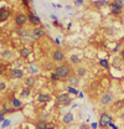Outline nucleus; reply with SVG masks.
<instances>
[{"mask_svg": "<svg viewBox=\"0 0 124 129\" xmlns=\"http://www.w3.org/2000/svg\"><path fill=\"white\" fill-rule=\"evenodd\" d=\"M53 72H56L57 75H58V77L61 78V80H68V77L73 73V71H72V68L68 66L67 63H61V64H57V66H55V68H53Z\"/></svg>", "mask_w": 124, "mask_h": 129, "instance_id": "nucleus-1", "label": "nucleus"}, {"mask_svg": "<svg viewBox=\"0 0 124 129\" xmlns=\"http://www.w3.org/2000/svg\"><path fill=\"white\" fill-rule=\"evenodd\" d=\"M113 122V117L108 112H101L99 113V119H98V125L99 128L106 129L109 125V123Z\"/></svg>", "mask_w": 124, "mask_h": 129, "instance_id": "nucleus-2", "label": "nucleus"}, {"mask_svg": "<svg viewBox=\"0 0 124 129\" xmlns=\"http://www.w3.org/2000/svg\"><path fill=\"white\" fill-rule=\"evenodd\" d=\"M114 99H115V97H114V93L112 92V91H106L101 98H99V103L102 104V106H104V107H107V106H110V104H113V102H114Z\"/></svg>", "mask_w": 124, "mask_h": 129, "instance_id": "nucleus-3", "label": "nucleus"}, {"mask_svg": "<svg viewBox=\"0 0 124 129\" xmlns=\"http://www.w3.org/2000/svg\"><path fill=\"white\" fill-rule=\"evenodd\" d=\"M72 102H73V98L70 96L67 92H66V93H61V94L57 96V104L61 106V107H67V106H70Z\"/></svg>", "mask_w": 124, "mask_h": 129, "instance_id": "nucleus-4", "label": "nucleus"}, {"mask_svg": "<svg viewBox=\"0 0 124 129\" xmlns=\"http://www.w3.org/2000/svg\"><path fill=\"white\" fill-rule=\"evenodd\" d=\"M14 22L15 25L20 29V27H24L27 22H29V19H27V15L25 13H17L15 16H14Z\"/></svg>", "mask_w": 124, "mask_h": 129, "instance_id": "nucleus-5", "label": "nucleus"}, {"mask_svg": "<svg viewBox=\"0 0 124 129\" xmlns=\"http://www.w3.org/2000/svg\"><path fill=\"white\" fill-rule=\"evenodd\" d=\"M51 60L52 62H56V63H60L65 61V52L62 48H55L51 53Z\"/></svg>", "mask_w": 124, "mask_h": 129, "instance_id": "nucleus-6", "label": "nucleus"}, {"mask_svg": "<svg viewBox=\"0 0 124 129\" xmlns=\"http://www.w3.org/2000/svg\"><path fill=\"white\" fill-rule=\"evenodd\" d=\"M27 19H29V22L32 26H35V27L41 26V19L37 15H35L34 13H31L30 10H29V14H27Z\"/></svg>", "mask_w": 124, "mask_h": 129, "instance_id": "nucleus-7", "label": "nucleus"}, {"mask_svg": "<svg viewBox=\"0 0 124 129\" xmlns=\"http://www.w3.org/2000/svg\"><path fill=\"white\" fill-rule=\"evenodd\" d=\"M10 15H11V11H10L9 8H5V6L0 8V22L6 21L10 17Z\"/></svg>", "mask_w": 124, "mask_h": 129, "instance_id": "nucleus-8", "label": "nucleus"}, {"mask_svg": "<svg viewBox=\"0 0 124 129\" xmlns=\"http://www.w3.org/2000/svg\"><path fill=\"white\" fill-rule=\"evenodd\" d=\"M32 35L35 36V39L37 40V39H40V37H42V36H46L47 35V32L46 30L42 27V26H37V27H34L32 29Z\"/></svg>", "mask_w": 124, "mask_h": 129, "instance_id": "nucleus-9", "label": "nucleus"}, {"mask_svg": "<svg viewBox=\"0 0 124 129\" xmlns=\"http://www.w3.org/2000/svg\"><path fill=\"white\" fill-rule=\"evenodd\" d=\"M109 13L114 16H120L123 14V9L118 8L117 5H114L113 1H110V3H109Z\"/></svg>", "mask_w": 124, "mask_h": 129, "instance_id": "nucleus-10", "label": "nucleus"}, {"mask_svg": "<svg viewBox=\"0 0 124 129\" xmlns=\"http://www.w3.org/2000/svg\"><path fill=\"white\" fill-rule=\"evenodd\" d=\"M10 77L13 80H20L24 77V71L21 68H11L10 70Z\"/></svg>", "mask_w": 124, "mask_h": 129, "instance_id": "nucleus-11", "label": "nucleus"}, {"mask_svg": "<svg viewBox=\"0 0 124 129\" xmlns=\"http://www.w3.org/2000/svg\"><path fill=\"white\" fill-rule=\"evenodd\" d=\"M0 55H1V58H3L4 61H13V60H14V53H13V51H11L10 48L3 50Z\"/></svg>", "mask_w": 124, "mask_h": 129, "instance_id": "nucleus-12", "label": "nucleus"}, {"mask_svg": "<svg viewBox=\"0 0 124 129\" xmlns=\"http://www.w3.org/2000/svg\"><path fill=\"white\" fill-rule=\"evenodd\" d=\"M1 108L8 113V114H9V113H14L15 112V108L13 107V104H11V101H10V99H5V101L1 103Z\"/></svg>", "mask_w": 124, "mask_h": 129, "instance_id": "nucleus-13", "label": "nucleus"}, {"mask_svg": "<svg viewBox=\"0 0 124 129\" xmlns=\"http://www.w3.org/2000/svg\"><path fill=\"white\" fill-rule=\"evenodd\" d=\"M73 120H75V115H73L72 112H67L61 119V122L66 125H70L71 123H73Z\"/></svg>", "mask_w": 124, "mask_h": 129, "instance_id": "nucleus-14", "label": "nucleus"}, {"mask_svg": "<svg viewBox=\"0 0 124 129\" xmlns=\"http://www.w3.org/2000/svg\"><path fill=\"white\" fill-rule=\"evenodd\" d=\"M68 83H70L71 87H77V86H79V83H81V78L78 77L76 73H72L68 77Z\"/></svg>", "mask_w": 124, "mask_h": 129, "instance_id": "nucleus-15", "label": "nucleus"}, {"mask_svg": "<svg viewBox=\"0 0 124 129\" xmlns=\"http://www.w3.org/2000/svg\"><path fill=\"white\" fill-rule=\"evenodd\" d=\"M52 98L50 94H47V93H39L37 97H36V101L39 102V103H47V102H50Z\"/></svg>", "mask_w": 124, "mask_h": 129, "instance_id": "nucleus-16", "label": "nucleus"}, {"mask_svg": "<svg viewBox=\"0 0 124 129\" xmlns=\"http://www.w3.org/2000/svg\"><path fill=\"white\" fill-rule=\"evenodd\" d=\"M10 101H11V104H13V107L15 108V111H19V109H21V107H22V102H21V99H19V98H16V97H11V98H9Z\"/></svg>", "mask_w": 124, "mask_h": 129, "instance_id": "nucleus-17", "label": "nucleus"}, {"mask_svg": "<svg viewBox=\"0 0 124 129\" xmlns=\"http://www.w3.org/2000/svg\"><path fill=\"white\" fill-rule=\"evenodd\" d=\"M19 53H20V57H21V58H27L31 53V48L29 47V46H24V47L20 48Z\"/></svg>", "mask_w": 124, "mask_h": 129, "instance_id": "nucleus-18", "label": "nucleus"}, {"mask_svg": "<svg viewBox=\"0 0 124 129\" xmlns=\"http://www.w3.org/2000/svg\"><path fill=\"white\" fill-rule=\"evenodd\" d=\"M122 63H123V60L120 58V56H115L112 60V67H114L117 70H120L122 68Z\"/></svg>", "mask_w": 124, "mask_h": 129, "instance_id": "nucleus-19", "label": "nucleus"}, {"mask_svg": "<svg viewBox=\"0 0 124 129\" xmlns=\"http://www.w3.org/2000/svg\"><path fill=\"white\" fill-rule=\"evenodd\" d=\"M75 73L77 75L79 78H82V77H84V76L87 75V68L83 67V66H77V67L75 68Z\"/></svg>", "mask_w": 124, "mask_h": 129, "instance_id": "nucleus-20", "label": "nucleus"}, {"mask_svg": "<svg viewBox=\"0 0 124 129\" xmlns=\"http://www.w3.org/2000/svg\"><path fill=\"white\" fill-rule=\"evenodd\" d=\"M35 84H36V78L34 76H29L27 78H25V86L26 87L32 88V87H35Z\"/></svg>", "mask_w": 124, "mask_h": 129, "instance_id": "nucleus-21", "label": "nucleus"}, {"mask_svg": "<svg viewBox=\"0 0 124 129\" xmlns=\"http://www.w3.org/2000/svg\"><path fill=\"white\" fill-rule=\"evenodd\" d=\"M27 71H29V73H30L31 76L32 75H37V73H40V67L37 64H30L27 67Z\"/></svg>", "mask_w": 124, "mask_h": 129, "instance_id": "nucleus-22", "label": "nucleus"}, {"mask_svg": "<svg viewBox=\"0 0 124 129\" xmlns=\"http://www.w3.org/2000/svg\"><path fill=\"white\" fill-rule=\"evenodd\" d=\"M70 62H71L72 64L78 66V64L82 62V58H81L78 55H71V56H70Z\"/></svg>", "mask_w": 124, "mask_h": 129, "instance_id": "nucleus-23", "label": "nucleus"}, {"mask_svg": "<svg viewBox=\"0 0 124 129\" xmlns=\"http://www.w3.org/2000/svg\"><path fill=\"white\" fill-rule=\"evenodd\" d=\"M35 128L36 129H50L48 128V123L45 122V120H41V119H39V122L35 124Z\"/></svg>", "mask_w": 124, "mask_h": 129, "instance_id": "nucleus-24", "label": "nucleus"}, {"mask_svg": "<svg viewBox=\"0 0 124 129\" xmlns=\"http://www.w3.org/2000/svg\"><path fill=\"white\" fill-rule=\"evenodd\" d=\"M30 94H31V88L25 87V88H22V91H21V93H20V97H21V98H26V97H29Z\"/></svg>", "mask_w": 124, "mask_h": 129, "instance_id": "nucleus-25", "label": "nucleus"}, {"mask_svg": "<svg viewBox=\"0 0 124 129\" xmlns=\"http://www.w3.org/2000/svg\"><path fill=\"white\" fill-rule=\"evenodd\" d=\"M51 118H52V114L51 113H42L41 115H40V118L39 119H41V120H45V122H48V120H51Z\"/></svg>", "mask_w": 124, "mask_h": 129, "instance_id": "nucleus-26", "label": "nucleus"}, {"mask_svg": "<svg viewBox=\"0 0 124 129\" xmlns=\"http://www.w3.org/2000/svg\"><path fill=\"white\" fill-rule=\"evenodd\" d=\"M66 89H67V93H68L70 96H71V94H73V96H78V93H79V92H78V89H76L75 87H71V86H68Z\"/></svg>", "mask_w": 124, "mask_h": 129, "instance_id": "nucleus-27", "label": "nucleus"}, {"mask_svg": "<svg viewBox=\"0 0 124 129\" xmlns=\"http://www.w3.org/2000/svg\"><path fill=\"white\" fill-rule=\"evenodd\" d=\"M98 63H99V66H102L103 68L109 70V62H108V60H106V58H101Z\"/></svg>", "mask_w": 124, "mask_h": 129, "instance_id": "nucleus-28", "label": "nucleus"}, {"mask_svg": "<svg viewBox=\"0 0 124 129\" xmlns=\"http://www.w3.org/2000/svg\"><path fill=\"white\" fill-rule=\"evenodd\" d=\"M92 4L99 9V8H102V6H104V5H109V1H102V0H101V1H92Z\"/></svg>", "mask_w": 124, "mask_h": 129, "instance_id": "nucleus-29", "label": "nucleus"}, {"mask_svg": "<svg viewBox=\"0 0 124 129\" xmlns=\"http://www.w3.org/2000/svg\"><path fill=\"white\" fill-rule=\"evenodd\" d=\"M50 80L52 81V82H56V81H60L61 78L58 77V75H57L56 72H51V73H50Z\"/></svg>", "mask_w": 124, "mask_h": 129, "instance_id": "nucleus-30", "label": "nucleus"}, {"mask_svg": "<svg viewBox=\"0 0 124 129\" xmlns=\"http://www.w3.org/2000/svg\"><path fill=\"white\" fill-rule=\"evenodd\" d=\"M113 3H114V5H117L118 8H120V9H124V1H122V0H114Z\"/></svg>", "mask_w": 124, "mask_h": 129, "instance_id": "nucleus-31", "label": "nucleus"}, {"mask_svg": "<svg viewBox=\"0 0 124 129\" xmlns=\"http://www.w3.org/2000/svg\"><path fill=\"white\" fill-rule=\"evenodd\" d=\"M9 125H10V120H9V119H5V120L3 122V124L0 125V128L4 129V128H6V127H9Z\"/></svg>", "mask_w": 124, "mask_h": 129, "instance_id": "nucleus-32", "label": "nucleus"}, {"mask_svg": "<svg viewBox=\"0 0 124 129\" xmlns=\"http://www.w3.org/2000/svg\"><path fill=\"white\" fill-rule=\"evenodd\" d=\"M6 89V83L4 81H0V92H4Z\"/></svg>", "mask_w": 124, "mask_h": 129, "instance_id": "nucleus-33", "label": "nucleus"}, {"mask_svg": "<svg viewBox=\"0 0 124 129\" xmlns=\"http://www.w3.org/2000/svg\"><path fill=\"white\" fill-rule=\"evenodd\" d=\"M5 114H8V113L5 112L3 108H0V119H5L4 117H5Z\"/></svg>", "mask_w": 124, "mask_h": 129, "instance_id": "nucleus-34", "label": "nucleus"}, {"mask_svg": "<svg viewBox=\"0 0 124 129\" xmlns=\"http://www.w3.org/2000/svg\"><path fill=\"white\" fill-rule=\"evenodd\" d=\"M83 3H84V1H83V0H76V1H75V3H73V4H75V5H83Z\"/></svg>", "mask_w": 124, "mask_h": 129, "instance_id": "nucleus-35", "label": "nucleus"}, {"mask_svg": "<svg viewBox=\"0 0 124 129\" xmlns=\"http://www.w3.org/2000/svg\"><path fill=\"white\" fill-rule=\"evenodd\" d=\"M108 127H109V128H112V129H118V127H117V125H115V124H114L113 122H112V123H109Z\"/></svg>", "mask_w": 124, "mask_h": 129, "instance_id": "nucleus-36", "label": "nucleus"}, {"mask_svg": "<svg viewBox=\"0 0 124 129\" xmlns=\"http://www.w3.org/2000/svg\"><path fill=\"white\" fill-rule=\"evenodd\" d=\"M53 25L57 26V27H62V24L61 22H58V20H57V21H53Z\"/></svg>", "mask_w": 124, "mask_h": 129, "instance_id": "nucleus-37", "label": "nucleus"}, {"mask_svg": "<svg viewBox=\"0 0 124 129\" xmlns=\"http://www.w3.org/2000/svg\"><path fill=\"white\" fill-rule=\"evenodd\" d=\"M50 19H51L52 21H57V16L53 15V14H52V15H50Z\"/></svg>", "mask_w": 124, "mask_h": 129, "instance_id": "nucleus-38", "label": "nucleus"}, {"mask_svg": "<svg viewBox=\"0 0 124 129\" xmlns=\"http://www.w3.org/2000/svg\"><path fill=\"white\" fill-rule=\"evenodd\" d=\"M120 58L123 60V62H124V47L120 50Z\"/></svg>", "mask_w": 124, "mask_h": 129, "instance_id": "nucleus-39", "label": "nucleus"}, {"mask_svg": "<svg viewBox=\"0 0 124 129\" xmlns=\"http://www.w3.org/2000/svg\"><path fill=\"white\" fill-rule=\"evenodd\" d=\"M97 127H98V123H92L91 124V128L92 129H97Z\"/></svg>", "mask_w": 124, "mask_h": 129, "instance_id": "nucleus-40", "label": "nucleus"}, {"mask_svg": "<svg viewBox=\"0 0 124 129\" xmlns=\"http://www.w3.org/2000/svg\"><path fill=\"white\" fill-rule=\"evenodd\" d=\"M22 4H24V5H27V6L30 5V3H29L27 0H22Z\"/></svg>", "mask_w": 124, "mask_h": 129, "instance_id": "nucleus-41", "label": "nucleus"}, {"mask_svg": "<svg viewBox=\"0 0 124 129\" xmlns=\"http://www.w3.org/2000/svg\"><path fill=\"white\" fill-rule=\"evenodd\" d=\"M83 96H84V94H83L82 92H79V93H78V97H79V98H83Z\"/></svg>", "mask_w": 124, "mask_h": 129, "instance_id": "nucleus-42", "label": "nucleus"}, {"mask_svg": "<svg viewBox=\"0 0 124 129\" xmlns=\"http://www.w3.org/2000/svg\"><path fill=\"white\" fill-rule=\"evenodd\" d=\"M71 26H72V24H71V22H68V25H67V30H70V29H71Z\"/></svg>", "mask_w": 124, "mask_h": 129, "instance_id": "nucleus-43", "label": "nucleus"}, {"mask_svg": "<svg viewBox=\"0 0 124 129\" xmlns=\"http://www.w3.org/2000/svg\"><path fill=\"white\" fill-rule=\"evenodd\" d=\"M77 106H78L77 103H73V104H72V108H77Z\"/></svg>", "mask_w": 124, "mask_h": 129, "instance_id": "nucleus-44", "label": "nucleus"}, {"mask_svg": "<svg viewBox=\"0 0 124 129\" xmlns=\"http://www.w3.org/2000/svg\"><path fill=\"white\" fill-rule=\"evenodd\" d=\"M65 9H66V10H70V9H71V6H70V5H66V8H65Z\"/></svg>", "mask_w": 124, "mask_h": 129, "instance_id": "nucleus-45", "label": "nucleus"}, {"mask_svg": "<svg viewBox=\"0 0 124 129\" xmlns=\"http://www.w3.org/2000/svg\"><path fill=\"white\" fill-rule=\"evenodd\" d=\"M55 42H56L57 45H60V40H58V39H56V40H55Z\"/></svg>", "mask_w": 124, "mask_h": 129, "instance_id": "nucleus-46", "label": "nucleus"}]
</instances>
